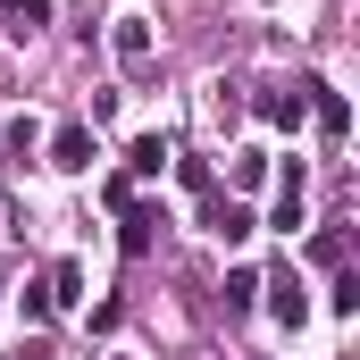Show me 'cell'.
I'll return each instance as SVG.
<instances>
[{"label":"cell","instance_id":"6da1fadb","mask_svg":"<svg viewBox=\"0 0 360 360\" xmlns=\"http://www.w3.org/2000/svg\"><path fill=\"white\" fill-rule=\"evenodd\" d=\"M109 51H117V68H151V17L126 8V17L109 25Z\"/></svg>","mask_w":360,"mask_h":360},{"label":"cell","instance_id":"7a4b0ae2","mask_svg":"<svg viewBox=\"0 0 360 360\" xmlns=\"http://www.w3.org/2000/svg\"><path fill=\"white\" fill-rule=\"evenodd\" d=\"M160 226H168V218H160V210H151V201H126V218H117V243H126V252H134V260H143V252H151V243H160Z\"/></svg>","mask_w":360,"mask_h":360},{"label":"cell","instance_id":"3957f363","mask_svg":"<svg viewBox=\"0 0 360 360\" xmlns=\"http://www.w3.org/2000/svg\"><path fill=\"white\" fill-rule=\"evenodd\" d=\"M201 226H210V235H218V243H252V226H260V218H252V210H243V201H226V193H218V201H210V210H201Z\"/></svg>","mask_w":360,"mask_h":360},{"label":"cell","instance_id":"277c9868","mask_svg":"<svg viewBox=\"0 0 360 360\" xmlns=\"http://www.w3.org/2000/svg\"><path fill=\"white\" fill-rule=\"evenodd\" d=\"M51 168H59V176H84L92 168V126H59V134H51Z\"/></svg>","mask_w":360,"mask_h":360},{"label":"cell","instance_id":"5b68a950","mask_svg":"<svg viewBox=\"0 0 360 360\" xmlns=\"http://www.w3.org/2000/svg\"><path fill=\"white\" fill-rule=\"evenodd\" d=\"M302 101L319 109V134H327V143H344V126H352V109H344V92H335V84H302Z\"/></svg>","mask_w":360,"mask_h":360},{"label":"cell","instance_id":"8992f818","mask_svg":"<svg viewBox=\"0 0 360 360\" xmlns=\"http://www.w3.org/2000/svg\"><path fill=\"white\" fill-rule=\"evenodd\" d=\"M260 293H276V302H269V319H276V327H302V319H310V293H302V276H276V285H260Z\"/></svg>","mask_w":360,"mask_h":360},{"label":"cell","instance_id":"52a82bcc","mask_svg":"<svg viewBox=\"0 0 360 360\" xmlns=\"http://www.w3.org/2000/svg\"><path fill=\"white\" fill-rule=\"evenodd\" d=\"M168 168V134H134L126 143V176H160Z\"/></svg>","mask_w":360,"mask_h":360},{"label":"cell","instance_id":"ba28073f","mask_svg":"<svg viewBox=\"0 0 360 360\" xmlns=\"http://www.w3.org/2000/svg\"><path fill=\"white\" fill-rule=\"evenodd\" d=\"M0 17H8V34L25 42V34H42V25H51V0H0Z\"/></svg>","mask_w":360,"mask_h":360},{"label":"cell","instance_id":"9c48e42d","mask_svg":"<svg viewBox=\"0 0 360 360\" xmlns=\"http://www.w3.org/2000/svg\"><path fill=\"white\" fill-rule=\"evenodd\" d=\"M260 109H269V126H285V134H293V126L310 117V101H302V92H269Z\"/></svg>","mask_w":360,"mask_h":360},{"label":"cell","instance_id":"30bf717a","mask_svg":"<svg viewBox=\"0 0 360 360\" xmlns=\"http://www.w3.org/2000/svg\"><path fill=\"white\" fill-rule=\"evenodd\" d=\"M344 252H352V243H344V226H327V235H310V260H319V269H344Z\"/></svg>","mask_w":360,"mask_h":360},{"label":"cell","instance_id":"8fae6325","mask_svg":"<svg viewBox=\"0 0 360 360\" xmlns=\"http://www.w3.org/2000/svg\"><path fill=\"white\" fill-rule=\"evenodd\" d=\"M260 285H269L260 269H235V276H226V302H235V310H252V302H260Z\"/></svg>","mask_w":360,"mask_h":360},{"label":"cell","instance_id":"7c38bea8","mask_svg":"<svg viewBox=\"0 0 360 360\" xmlns=\"http://www.w3.org/2000/svg\"><path fill=\"white\" fill-rule=\"evenodd\" d=\"M226 176H235V184H243V193H252V184L269 176V151H235V168H226Z\"/></svg>","mask_w":360,"mask_h":360},{"label":"cell","instance_id":"4fadbf2b","mask_svg":"<svg viewBox=\"0 0 360 360\" xmlns=\"http://www.w3.org/2000/svg\"><path fill=\"white\" fill-rule=\"evenodd\" d=\"M51 302H84V269H76V260H59V276H51Z\"/></svg>","mask_w":360,"mask_h":360},{"label":"cell","instance_id":"5bb4252c","mask_svg":"<svg viewBox=\"0 0 360 360\" xmlns=\"http://www.w3.org/2000/svg\"><path fill=\"white\" fill-rule=\"evenodd\" d=\"M210 117H218V126H235V117H243V92L218 84V92H210Z\"/></svg>","mask_w":360,"mask_h":360},{"label":"cell","instance_id":"9a60e30c","mask_svg":"<svg viewBox=\"0 0 360 360\" xmlns=\"http://www.w3.org/2000/svg\"><path fill=\"white\" fill-rule=\"evenodd\" d=\"M8 360H59V352H51V344L34 335V344H17V352H8Z\"/></svg>","mask_w":360,"mask_h":360},{"label":"cell","instance_id":"2e32d148","mask_svg":"<svg viewBox=\"0 0 360 360\" xmlns=\"http://www.w3.org/2000/svg\"><path fill=\"white\" fill-rule=\"evenodd\" d=\"M117 360H126V352H117Z\"/></svg>","mask_w":360,"mask_h":360}]
</instances>
